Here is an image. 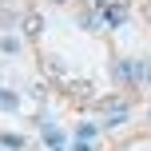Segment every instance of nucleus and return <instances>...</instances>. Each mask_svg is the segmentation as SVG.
I'll return each instance as SVG.
<instances>
[{"mask_svg":"<svg viewBox=\"0 0 151 151\" xmlns=\"http://www.w3.org/2000/svg\"><path fill=\"white\" fill-rule=\"evenodd\" d=\"M52 4H68V0H52Z\"/></svg>","mask_w":151,"mask_h":151,"instance_id":"obj_7","label":"nucleus"},{"mask_svg":"<svg viewBox=\"0 0 151 151\" xmlns=\"http://www.w3.org/2000/svg\"><path fill=\"white\" fill-rule=\"evenodd\" d=\"M0 147H4V151H20V147H24V139L8 131V135H0Z\"/></svg>","mask_w":151,"mask_h":151,"instance_id":"obj_4","label":"nucleus"},{"mask_svg":"<svg viewBox=\"0 0 151 151\" xmlns=\"http://www.w3.org/2000/svg\"><path fill=\"white\" fill-rule=\"evenodd\" d=\"M0 52H4V56H16V52H20V40H16V36H0Z\"/></svg>","mask_w":151,"mask_h":151,"instance_id":"obj_3","label":"nucleus"},{"mask_svg":"<svg viewBox=\"0 0 151 151\" xmlns=\"http://www.w3.org/2000/svg\"><path fill=\"white\" fill-rule=\"evenodd\" d=\"M99 20L111 24V28H115V24H123V20H127V4H104V16H99Z\"/></svg>","mask_w":151,"mask_h":151,"instance_id":"obj_1","label":"nucleus"},{"mask_svg":"<svg viewBox=\"0 0 151 151\" xmlns=\"http://www.w3.org/2000/svg\"><path fill=\"white\" fill-rule=\"evenodd\" d=\"M76 151H91V143H76Z\"/></svg>","mask_w":151,"mask_h":151,"instance_id":"obj_6","label":"nucleus"},{"mask_svg":"<svg viewBox=\"0 0 151 151\" xmlns=\"http://www.w3.org/2000/svg\"><path fill=\"white\" fill-rule=\"evenodd\" d=\"M0 107H4V111H16V107H20V99H16L12 91H4V88H0Z\"/></svg>","mask_w":151,"mask_h":151,"instance_id":"obj_5","label":"nucleus"},{"mask_svg":"<svg viewBox=\"0 0 151 151\" xmlns=\"http://www.w3.org/2000/svg\"><path fill=\"white\" fill-rule=\"evenodd\" d=\"M91 4H104V0H91Z\"/></svg>","mask_w":151,"mask_h":151,"instance_id":"obj_8","label":"nucleus"},{"mask_svg":"<svg viewBox=\"0 0 151 151\" xmlns=\"http://www.w3.org/2000/svg\"><path fill=\"white\" fill-rule=\"evenodd\" d=\"M147 12H151V8H147Z\"/></svg>","mask_w":151,"mask_h":151,"instance_id":"obj_9","label":"nucleus"},{"mask_svg":"<svg viewBox=\"0 0 151 151\" xmlns=\"http://www.w3.org/2000/svg\"><path fill=\"white\" fill-rule=\"evenodd\" d=\"M40 32H44V16H40V12H28V16H24V36L36 40Z\"/></svg>","mask_w":151,"mask_h":151,"instance_id":"obj_2","label":"nucleus"}]
</instances>
